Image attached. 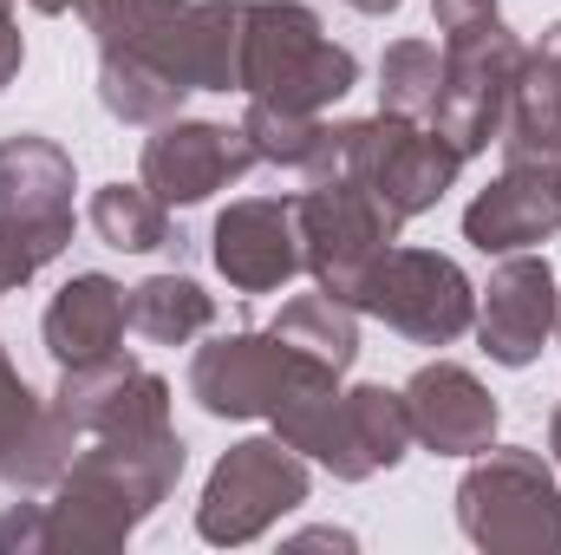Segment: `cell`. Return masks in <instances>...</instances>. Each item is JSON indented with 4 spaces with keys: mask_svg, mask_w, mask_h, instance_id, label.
<instances>
[{
    "mask_svg": "<svg viewBox=\"0 0 561 555\" xmlns=\"http://www.w3.org/2000/svg\"><path fill=\"white\" fill-rule=\"evenodd\" d=\"M249 0H157L138 33L99 39V99L118 125H163L190 92H236Z\"/></svg>",
    "mask_w": 561,
    "mask_h": 555,
    "instance_id": "cell-1",
    "label": "cell"
},
{
    "mask_svg": "<svg viewBox=\"0 0 561 555\" xmlns=\"http://www.w3.org/2000/svg\"><path fill=\"white\" fill-rule=\"evenodd\" d=\"M183 464H190V444L176 438V424L79 438L72 464L53 484V503H39V555L46 550H72V555L125 550L157 517V503L176 490Z\"/></svg>",
    "mask_w": 561,
    "mask_h": 555,
    "instance_id": "cell-2",
    "label": "cell"
},
{
    "mask_svg": "<svg viewBox=\"0 0 561 555\" xmlns=\"http://www.w3.org/2000/svg\"><path fill=\"white\" fill-rule=\"evenodd\" d=\"M359 86V59L327 39L320 13L307 0H249L242 20V99H262L280 112H327Z\"/></svg>",
    "mask_w": 561,
    "mask_h": 555,
    "instance_id": "cell-3",
    "label": "cell"
},
{
    "mask_svg": "<svg viewBox=\"0 0 561 555\" xmlns=\"http://www.w3.org/2000/svg\"><path fill=\"white\" fill-rule=\"evenodd\" d=\"M72 150L39 132L0 138V294L26 287L72 242Z\"/></svg>",
    "mask_w": 561,
    "mask_h": 555,
    "instance_id": "cell-4",
    "label": "cell"
},
{
    "mask_svg": "<svg viewBox=\"0 0 561 555\" xmlns=\"http://www.w3.org/2000/svg\"><path fill=\"white\" fill-rule=\"evenodd\" d=\"M457 530L490 555H561V484L542 451H477L457 484Z\"/></svg>",
    "mask_w": 561,
    "mask_h": 555,
    "instance_id": "cell-5",
    "label": "cell"
},
{
    "mask_svg": "<svg viewBox=\"0 0 561 555\" xmlns=\"http://www.w3.org/2000/svg\"><path fill=\"white\" fill-rule=\"evenodd\" d=\"M340 373L320 366L313 353L287 347L275 327L262 333H222L196 347L190 360V399L209 418H275L313 393H333Z\"/></svg>",
    "mask_w": 561,
    "mask_h": 555,
    "instance_id": "cell-6",
    "label": "cell"
},
{
    "mask_svg": "<svg viewBox=\"0 0 561 555\" xmlns=\"http://www.w3.org/2000/svg\"><path fill=\"white\" fill-rule=\"evenodd\" d=\"M523 53H529V46L503 26V13L444 26V92H437L431 132L450 144L463 163L503 138V118H510V92H516Z\"/></svg>",
    "mask_w": 561,
    "mask_h": 555,
    "instance_id": "cell-7",
    "label": "cell"
},
{
    "mask_svg": "<svg viewBox=\"0 0 561 555\" xmlns=\"http://www.w3.org/2000/svg\"><path fill=\"white\" fill-rule=\"evenodd\" d=\"M313 490L307 457L280 438H242L216 457L203 503H196V536L216 550H242L255 536H268L287 510H300Z\"/></svg>",
    "mask_w": 561,
    "mask_h": 555,
    "instance_id": "cell-8",
    "label": "cell"
},
{
    "mask_svg": "<svg viewBox=\"0 0 561 555\" xmlns=\"http://www.w3.org/2000/svg\"><path fill=\"white\" fill-rule=\"evenodd\" d=\"M463 157L419 118L379 112V118H340V177L366 183L373 196H386L405 223L437 209L444 190L457 183Z\"/></svg>",
    "mask_w": 561,
    "mask_h": 555,
    "instance_id": "cell-9",
    "label": "cell"
},
{
    "mask_svg": "<svg viewBox=\"0 0 561 555\" xmlns=\"http://www.w3.org/2000/svg\"><path fill=\"white\" fill-rule=\"evenodd\" d=\"M294 216H300V256H307V275L320 281L327 294L353 301V287L366 281V269L399 242L405 216L373 196L366 183L353 177H327V183H307L294 196Z\"/></svg>",
    "mask_w": 561,
    "mask_h": 555,
    "instance_id": "cell-10",
    "label": "cell"
},
{
    "mask_svg": "<svg viewBox=\"0 0 561 555\" xmlns=\"http://www.w3.org/2000/svg\"><path fill=\"white\" fill-rule=\"evenodd\" d=\"M353 307L379 314L392 333H405L419 347H450L477 327L470 275L437 249H399V242L366 269V281L353 287Z\"/></svg>",
    "mask_w": 561,
    "mask_h": 555,
    "instance_id": "cell-11",
    "label": "cell"
},
{
    "mask_svg": "<svg viewBox=\"0 0 561 555\" xmlns=\"http://www.w3.org/2000/svg\"><path fill=\"white\" fill-rule=\"evenodd\" d=\"M255 144L242 125H216V118H163L150 138H144V183L176 203V209H196L209 203L216 190L242 183L255 170Z\"/></svg>",
    "mask_w": 561,
    "mask_h": 555,
    "instance_id": "cell-12",
    "label": "cell"
},
{
    "mask_svg": "<svg viewBox=\"0 0 561 555\" xmlns=\"http://www.w3.org/2000/svg\"><path fill=\"white\" fill-rule=\"evenodd\" d=\"M209 256L216 275L229 281L236 294H275L307 269L300 256V216L294 196H242L216 216L209 229Z\"/></svg>",
    "mask_w": 561,
    "mask_h": 555,
    "instance_id": "cell-13",
    "label": "cell"
},
{
    "mask_svg": "<svg viewBox=\"0 0 561 555\" xmlns=\"http://www.w3.org/2000/svg\"><path fill=\"white\" fill-rule=\"evenodd\" d=\"M53 412L72 438H112V431H163L170 424V380H157L131 353L99 366H66Z\"/></svg>",
    "mask_w": 561,
    "mask_h": 555,
    "instance_id": "cell-14",
    "label": "cell"
},
{
    "mask_svg": "<svg viewBox=\"0 0 561 555\" xmlns=\"http://www.w3.org/2000/svg\"><path fill=\"white\" fill-rule=\"evenodd\" d=\"M561 287L542 256H503L490 269V287L477 294V340L496 366H536L556 333Z\"/></svg>",
    "mask_w": 561,
    "mask_h": 555,
    "instance_id": "cell-15",
    "label": "cell"
},
{
    "mask_svg": "<svg viewBox=\"0 0 561 555\" xmlns=\"http://www.w3.org/2000/svg\"><path fill=\"white\" fill-rule=\"evenodd\" d=\"M405 412H412V444L437 451V457H477V451H490L503 406L490 399V386L470 366L431 360L405 380Z\"/></svg>",
    "mask_w": 561,
    "mask_h": 555,
    "instance_id": "cell-16",
    "label": "cell"
},
{
    "mask_svg": "<svg viewBox=\"0 0 561 555\" xmlns=\"http://www.w3.org/2000/svg\"><path fill=\"white\" fill-rule=\"evenodd\" d=\"M561 236V177L556 170H529V163H503V177L490 190L470 196L463 209V242L483 256H516L536 242Z\"/></svg>",
    "mask_w": 561,
    "mask_h": 555,
    "instance_id": "cell-17",
    "label": "cell"
},
{
    "mask_svg": "<svg viewBox=\"0 0 561 555\" xmlns=\"http://www.w3.org/2000/svg\"><path fill=\"white\" fill-rule=\"evenodd\" d=\"M72 451H79V438L53 412V399H39L0 353V484L20 497L53 490L59 471L72 464Z\"/></svg>",
    "mask_w": 561,
    "mask_h": 555,
    "instance_id": "cell-18",
    "label": "cell"
},
{
    "mask_svg": "<svg viewBox=\"0 0 561 555\" xmlns=\"http://www.w3.org/2000/svg\"><path fill=\"white\" fill-rule=\"evenodd\" d=\"M125 327H131V287H118L112 275L85 269L72 275L53 301H46V353L53 366H99V360H118L125 353Z\"/></svg>",
    "mask_w": 561,
    "mask_h": 555,
    "instance_id": "cell-19",
    "label": "cell"
},
{
    "mask_svg": "<svg viewBox=\"0 0 561 555\" xmlns=\"http://www.w3.org/2000/svg\"><path fill=\"white\" fill-rule=\"evenodd\" d=\"M496 144H503V163H529V170L561 177V20L542 26V39L523 53L510 118H503Z\"/></svg>",
    "mask_w": 561,
    "mask_h": 555,
    "instance_id": "cell-20",
    "label": "cell"
},
{
    "mask_svg": "<svg viewBox=\"0 0 561 555\" xmlns=\"http://www.w3.org/2000/svg\"><path fill=\"white\" fill-rule=\"evenodd\" d=\"M268 424H275L280 444H294L300 457H313V464L333 471L340 484L379 477V464H373V451H366V438H359V418H353V406H346L340 386H333V393H313V399H300V406H287V412H275Z\"/></svg>",
    "mask_w": 561,
    "mask_h": 555,
    "instance_id": "cell-21",
    "label": "cell"
},
{
    "mask_svg": "<svg viewBox=\"0 0 561 555\" xmlns=\"http://www.w3.org/2000/svg\"><path fill=\"white\" fill-rule=\"evenodd\" d=\"M242 132H249V144H255L262 163H275V170L300 177V183L340 177V125H327L320 112H280V105L249 99Z\"/></svg>",
    "mask_w": 561,
    "mask_h": 555,
    "instance_id": "cell-22",
    "label": "cell"
},
{
    "mask_svg": "<svg viewBox=\"0 0 561 555\" xmlns=\"http://www.w3.org/2000/svg\"><path fill=\"white\" fill-rule=\"evenodd\" d=\"M216 327V294L196 275H144L131 287V333L150 347H190Z\"/></svg>",
    "mask_w": 561,
    "mask_h": 555,
    "instance_id": "cell-23",
    "label": "cell"
},
{
    "mask_svg": "<svg viewBox=\"0 0 561 555\" xmlns=\"http://www.w3.org/2000/svg\"><path fill=\"white\" fill-rule=\"evenodd\" d=\"M268 327H275L287 347H300L320 366H333V373H346L359 360V307L340 301V294H327V287L320 294H294Z\"/></svg>",
    "mask_w": 561,
    "mask_h": 555,
    "instance_id": "cell-24",
    "label": "cell"
},
{
    "mask_svg": "<svg viewBox=\"0 0 561 555\" xmlns=\"http://www.w3.org/2000/svg\"><path fill=\"white\" fill-rule=\"evenodd\" d=\"M85 216H92L99 242L118 249V256H157V249H170V203L150 183H105V190H92Z\"/></svg>",
    "mask_w": 561,
    "mask_h": 555,
    "instance_id": "cell-25",
    "label": "cell"
},
{
    "mask_svg": "<svg viewBox=\"0 0 561 555\" xmlns=\"http://www.w3.org/2000/svg\"><path fill=\"white\" fill-rule=\"evenodd\" d=\"M437 92H444V53L431 39H392L386 59H379V112L431 125Z\"/></svg>",
    "mask_w": 561,
    "mask_h": 555,
    "instance_id": "cell-26",
    "label": "cell"
},
{
    "mask_svg": "<svg viewBox=\"0 0 561 555\" xmlns=\"http://www.w3.org/2000/svg\"><path fill=\"white\" fill-rule=\"evenodd\" d=\"M150 7H157V0H72V13H79L99 39H125V33H138Z\"/></svg>",
    "mask_w": 561,
    "mask_h": 555,
    "instance_id": "cell-27",
    "label": "cell"
},
{
    "mask_svg": "<svg viewBox=\"0 0 561 555\" xmlns=\"http://www.w3.org/2000/svg\"><path fill=\"white\" fill-rule=\"evenodd\" d=\"M26 66V39H20V20H13V0H0V92L20 79Z\"/></svg>",
    "mask_w": 561,
    "mask_h": 555,
    "instance_id": "cell-28",
    "label": "cell"
},
{
    "mask_svg": "<svg viewBox=\"0 0 561 555\" xmlns=\"http://www.w3.org/2000/svg\"><path fill=\"white\" fill-rule=\"evenodd\" d=\"M490 13H503V7L496 0H431L437 26H463V20H490Z\"/></svg>",
    "mask_w": 561,
    "mask_h": 555,
    "instance_id": "cell-29",
    "label": "cell"
},
{
    "mask_svg": "<svg viewBox=\"0 0 561 555\" xmlns=\"http://www.w3.org/2000/svg\"><path fill=\"white\" fill-rule=\"evenodd\" d=\"M346 7H353V13H373V20H386V13H399L405 0H346Z\"/></svg>",
    "mask_w": 561,
    "mask_h": 555,
    "instance_id": "cell-30",
    "label": "cell"
},
{
    "mask_svg": "<svg viewBox=\"0 0 561 555\" xmlns=\"http://www.w3.org/2000/svg\"><path fill=\"white\" fill-rule=\"evenodd\" d=\"M549 451H556V464H561V406H556V418H549Z\"/></svg>",
    "mask_w": 561,
    "mask_h": 555,
    "instance_id": "cell-31",
    "label": "cell"
},
{
    "mask_svg": "<svg viewBox=\"0 0 561 555\" xmlns=\"http://www.w3.org/2000/svg\"><path fill=\"white\" fill-rule=\"evenodd\" d=\"M26 7H33V13H66L72 0H26Z\"/></svg>",
    "mask_w": 561,
    "mask_h": 555,
    "instance_id": "cell-32",
    "label": "cell"
},
{
    "mask_svg": "<svg viewBox=\"0 0 561 555\" xmlns=\"http://www.w3.org/2000/svg\"><path fill=\"white\" fill-rule=\"evenodd\" d=\"M556 333H561V307H556Z\"/></svg>",
    "mask_w": 561,
    "mask_h": 555,
    "instance_id": "cell-33",
    "label": "cell"
}]
</instances>
